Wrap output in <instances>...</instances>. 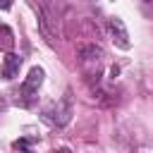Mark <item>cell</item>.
<instances>
[{"mask_svg": "<svg viewBox=\"0 0 153 153\" xmlns=\"http://www.w3.org/2000/svg\"><path fill=\"white\" fill-rule=\"evenodd\" d=\"M76 57H79V67H81L84 76H86L88 81L96 79V84H98V81H100L103 65H105V53H103V48L96 45V43H86V45L79 48Z\"/></svg>", "mask_w": 153, "mask_h": 153, "instance_id": "cell-1", "label": "cell"}, {"mask_svg": "<svg viewBox=\"0 0 153 153\" xmlns=\"http://www.w3.org/2000/svg\"><path fill=\"white\" fill-rule=\"evenodd\" d=\"M43 120L50 122L53 127H65L72 120V93L67 91L60 103H53L50 108H45L43 110Z\"/></svg>", "mask_w": 153, "mask_h": 153, "instance_id": "cell-2", "label": "cell"}, {"mask_svg": "<svg viewBox=\"0 0 153 153\" xmlns=\"http://www.w3.org/2000/svg\"><path fill=\"white\" fill-rule=\"evenodd\" d=\"M41 84H43V69H41V67H33V69L29 72V76L24 79L22 88H19V100H22V105H26V108L33 105Z\"/></svg>", "mask_w": 153, "mask_h": 153, "instance_id": "cell-3", "label": "cell"}, {"mask_svg": "<svg viewBox=\"0 0 153 153\" xmlns=\"http://www.w3.org/2000/svg\"><path fill=\"white\" fill-rule=\"evenodd\" d=\"M108 31H110V38H112V43L117 45V48H122V50H129V33H127V26H124V22L120 19V17H110L108 19Z\"/></svg>", "mask_w": 153, "mask_h": 153, "instance_id": "cell-4", "label": "cell"}, {"mask_svg": "<svg viewBox=\"0 0 153 153\" xmlns=\"http://www.w3.org/2000/svg\"><path fill=\"white\" fill-rule=\"evenodd\" d=\"M19 67H22V57L14 55V53H7L5 60H2V76L5 79H14L19 74Z\"/></svg>", "mask_w": 153, "mask_h": 153, "instance_id": "cell-5", "label": "cell"}, {"mask_svg": "<svg viewBox=\"0 0 153 153\" xmlns=\"http://www.w3.org/2000/svg\"><path fill=\"white\" fill-rule=\"evenodd\" d=\"M12 148H17V151H19V148H22V151H29V148H31V143H29L26 139H19V141H14V143H12Z\"/></svg>", "mask_w": 153, "mask_h": 153, "instance_id": "cell-6", "label": "cell"}, {"mask_svg": "<svg viewBox=\"0 0 153 153\" xmlns=\"http://www.w3.org/2000/svg\"><path fill=\"white\" fill-rule=\"evenodd\" d=\"M12 7V0H0V10H10Z\"/></svg>", "mask_w": 153, "mask_h": 153, "instance_id": "cell-7", "label": "cell"}, {"mask_svg": "<svg viewBox=\"0 0 153 153\" xmlns=\"http://www.w3.org/2000/svg\"><path fill=\"white\" fill-rule=\"evenodd\" d=\"M146 2H151V0H146Z\"/></svg>", "mask_w": 153, "mask_h": 153, "instance_id": "cell-8", "label": "cell"}]
</instances>
